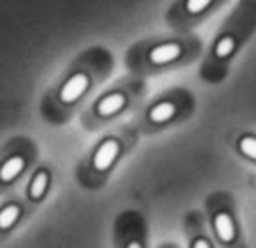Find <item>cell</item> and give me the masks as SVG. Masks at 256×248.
Segmentation results:
<instances>
[{
	"label": "cell",
	"instance_id": "obj_11",
	"mask_svg": "<svg viewBox=\"0 0 256 248\" xmlns=\"http://www.w3.org/2000/svg\"><path fill=\"white\" fill-rule=\"evenodd\" d=\"M232 48H234V40L232 38H222L218 42V46H216V56L224 58V56H228L232 52Z\"/></svg>",
	"mask_w": 256,
	"mask_h": 248
},
{
	"label": "cell",
	"instance_id": "obj_3",
	"mask_svg": "<svg viewBox=\"0 0 256 248\" xmlns=\"http://www.w3.org/2000/svg\"><path fill=\"white\" fill-rule=\"evenodd\" d=\"M116 154H118V142H116V140H106V142H102V146H100V148L96 150V154H94V168H96V170H106V168L114 162Z\"/></svg>",
	"mask_w": 256,
	"mask_h": 248
},
{
	"label": "cell",
	"instance_id": "obj_8",
	"mask_svg": "<svg viewBox=\"0 0 256 248\" xmlns=\"http://www.w3.org/2000/svg\"><path fill=\"white\" fill-rule=\"evenodd\" d=\"M122 106H124V96H122V94H110V96H106L104 100H100V104H98V114L110 116V114L118 112Z\"/></svg>",
	"mask_w": 256,
	"mask_h": 248
},
{
	"label": "cell",
	"instance_id": "obj_4",
	"mask_svg": "<svg viewBox=\"0 0 256 248\" xmlns=\"http://www.w3.org/2000/svg\"><path fill=\"white\" fill-rule=\"evenodd\" d=\"M178 56H180V46L178 44H162V46H156L150 52V60L154 64H164V62H170Z\"/></svg>",
	"mask_w": 256,
	"mask_h": 248
},
{
	"label": "cell",
	"instance_id": "obj_12",
	"mask_svg": "<svg viewBox=\"0 0 256 248\" xmlns=\"http://www.w3.org/2000/svg\"><path fill=\"white\" fill-rule=\"evenodd\" d=\"M206 6H208L206 0H190V2L186 4V8H188L190 12H200V10H204Z\"/></svg>",
	"mask_w": 256,
	"mask_h": 248
},
{
	"label": "cell",
	"instance_id": "obj_7",
	"mask_svg": "<svg viewBox=\"0 0 256 248\" xmlns=\"http://www.w3.org/2000/svg\"><path fill=\"white\" fill-rule=\"evenodd\" d=\"M20 218V206L18 204H6L4 208H0V230H10L16 220Z\"/></svg>",
	"mask_w": 256,
	"mask_h": 248
},
{
	"label": "cell",
	"instance_id": "obj_10",
	"mask_svg": "<svg viewBox=\"0 0 256 248\" xmlns=\"http://www.w3.org/2000/svg\"><path fill=\"white\" fill-rule=\"evenodd\" d=\"M240 150L246 154V156H250V158H254L256 160V138H242L240 140Z\"/></svg>",
	"mask_w": 256,
	"mask_h": 248
},
{
	"label": "cell",
	"instance_id": "obj_5",
	"mask_svg": "<svg viewBox=\"0 0 256 248\" xmlns=\"http://www.w3.org/2000/svg\"><path fill=\"white\" fill-rule=\"evenodd\" d=\"M46 186H48V172L46 170H38L30 182V188H28V196L32 200H40L46 192Z\"/></svg>",
	"mask_w": 256,
	"mask_h": 248
},
{
	"label": "cell",
	"instance_id": "obj_13",
	"mask_svg": "<svg viewBox=\"0 0 256 248\" xmlns=\"http://www.w3.org/2000/svg\"><path fill=\"white\" fill-rule=\"evenodd\" d=\"M194 248H210V244L206 240H198V242H194Z\"/></svg>",
	"mask_w": 256,
	"mask_h": 248
},
{
	"label": "cell",
	"instance_id": "obj_9",
	"mask_svg": "<svg viewBox=\"0 0 256 248\" xmlns=\"http://www.w3.org/2000/svg\"><path fill=\"white\" fill-rule=\"evenodd\" d=\"M172 114H174V104H170V102H162V104H158V106L152 108V112H150V120H152V122H164V120H168Z\"/></svg>",
	"mask_w": 256,
	"mask_h": 248
},
{
	"label": "cell",
	"instance_id": "obj_14",
	"mask_svg": "<svg viewBox=\"0 0 256 248\" xmlns=\"http://www.w3.org/2000/svg\"><path fill=\"white\" fill-rule=\"evenodd\" d=\"M128 248H140V244H136V242H132V244H130Z\"/></svg>",
	"mask_w": 256,
	"mask_h": 248
},
{
	"label": "cell",
	"instance_id": "obj_2",
	"mask_svg": "<svg viewBox=\"0 0 256 248\" xmlns=\"http://www.w3.org/2000/svg\"><path fill=\"white\" fill-rule=\"evenodd\" d=\"M24 168H26V160L22 154L14 152V154L6 156L0 162V184H12L22 174Z\"/></svg>",
	"mask_w": 256,
	"mask_h": 248
},
{
	"label": "cell",
	"instance_id": "obj_1",
	"mask_svg": "<svg viewBox=\"0 0 256 248\" xmlns=\"http://www.w3.org/2000/svg\"><path fill=\"white\" fill-rule=\"evenodd\" d=\"M86 88H88V76L84 72H78V74L70 76L62 84V88H60V100L66 102V104H70V102L78 100L86 92Z\"/></svg>",
	"mask_w": 256,
	"mask_h": 248
},
{
	"label": "cell",
	"instance_id": "obj_6",
	"mask_svg": "<svg viewBox=\"0 0 256 248\" xmlns=\"http://www.w3.org/2000/svg\"><path fill=\"white\" fill-rule=\"evenodd\" d=\"M214 226H216V232H218L222 242H230L234 238V226H232V220L228 214H224V212L218 214L214 218Z\"/></svg>",
	"mask_w": 256,
	"mask_h": 248
}]
</instances>
